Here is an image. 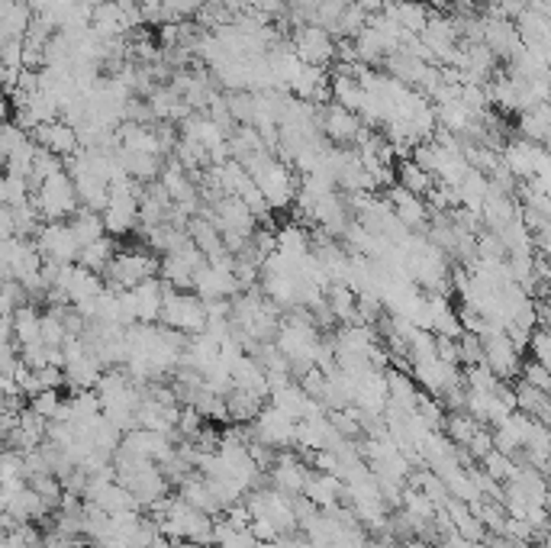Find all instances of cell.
I'll list each match as a JSON object with an SVG mask.
<instances>
[{"label":"cell","mask_w":551,"mask_h":548,"mask_svg":"<svg viewBox=\"0 0 551 548\" xmlns=\"http://www.w3.org/2000/svg\"><path fill=\"white\" fill-rule=\"evenodd\" d=\"M203 7H207V0H165L161 26L165 23H187V20H194Z\"/></svg>","instance_id":"ffe728a7"},{"label":"cell","mask_w":551,"mask_h":548,"mask_svg":"<svg viewBox=\"0 0 551 548\" xmlns=\"http://www.w3.org/2000/svg\"><path fill=\"white\" fill-rule=\"evenodd\" d=\"M32 242H36L39 255L46 258V265H78L81 252H84L68 223H42Z\"/></svg>","instance_id":"277c9868"},{"label":"cell","mask_w":551,"mask_h":548,"mask_svg":"<svg viewBox=\"0 0 551 548\" xmlns=\"http://www.w3.org/2000/svg\"><path fill=\"white\" fill-rule=\"evenodd\" d=\"M397 184L407 187V191L416 193V197H426V193L435 191V175L426 171L416 158H400L397 161Z\"/></svg>","instance_id":"2e32d148"},{"label":"cell","mask_w":551,"mask_h":548,"mask_svg":"<svg viewBox=\"0 0 551 548\" xmlns=\"http://www.w3.org/2000/svg\"><path fill=\"white\" fill-rule=\"evenodd\" d=\"M159 265H161V255H155L149 245L120 249L116 258H113V265L107 268L104 281L116 290H133L142 281H149V278H155V274H159Z\"/></svg>","instance_id":"3957f363"},{"label":"cell","mask_w":551,"mask_h":548,"mask_svg":"<svg viewBox=\"0 0 551 548\" xmlns=\"http://www.w3.org/2000/svg\"><path fill=\"white\" fill-rule=\"evenodd\" d=\"M116 252H120L116 249V239H113V235H104V239H97V242H90V245H84L78 265L90 268V271H97V274H107V268L113 265Z\"/></svg>","instance_id":"ac0fdd59"},{"label":"cell","mask_w":551,"mask_h":548,"mask_svg":"<svg viewBox=\"0 0 551 548\" xmlns=\"http://www.w3.org/2000/svg\"><path fill=\"white\" fill-rule=\"evenodd\" d=\"M248 432H252V442H262L274 451H284L290 445H297V419L288 416L284 410H278V407H264L262 416L248 426Z\"/></svg>","instance_id":"ba28073f"},{"label":"cell","mask_w":551,"mask_h":548,"mask_svg":"<svg viewBox=\"0 0 551 548\" xmlns=\"http://www.w3.org/2000/svg\"><path fill=\"white\" fill-rule=\"evenodd\" d=\"M520 136L526 142H536V145H548L551 142V104H536L529 107V110L520 113Z\"/></svg>","instance_id":"4fadbf2b"},{"label":"cell","mask_w":551,"mask_h":548,"mask_svg":"<svg viewBox=\"0 0 551 548\" xmlns=\"http://www.w3.org/2000/svg\"><path fill=\"white\" fill-rule=\"evenodd\" d=\"M264 400H268L264 394H255V390H239V387H236V390L226 397V407H229V423H236V426H252V423L262 416Z\"/></svg>","instance_id":"9a60e30c"},{"label":"cell","mask_w":551,"mask_h":548,"mask_svg":"<svg viewBox=\"0 0 551 548\" xmlns=\"http://www.w3.org/2000/svg\"><path fill=\"white\" fill-rule=\"evenodd\" d=\"M161 326H168L184 336H200L210 326V306L207 300H200L194 290H168L165 310H161Z\"/></svg>","instance_id":"7a4b0ae2"},{"label":"cell","mask_w":551,"mask_h":548,"mask_svg":"<svg viewBox=\"0 0 551 548\" xmlns=\"http://www.w3.org/2000/svg\"><path fill=\"white\" fill-rule=\"evenodd\" d=\"M432 64H426L419 56H413L409 48H400V52H393L391 58H387V64H383V72L391 74L393 81H400V84H407V88H423L426 74H429Z\"/></svg>","instance_id":"7c38bea8"},{"label":"cell","mask_w":551,"mask_h":548,"mask_svg":"<svg viewBox=\"0 0 551 548\" xmlns=\"http://www.w3.org/2000/svg\"><path fill=\"white\" fill-rule=\"evenodd\" d=\"M316 123H320L323 136L329 139V145H358L361 133H365V120L361 113L345 110L342 104H323L320 113H316Z\"/></svg>","instance_id":"52a82bcc"},{"label":"cell","mask_w":551,"mask_h":548,"mask_svg":"<svg viewBox=\"0 0 551 548\" xmlns=\"http://www.w3.org/2000/svg\"><path fill=\"white\" fill-rule=\"evenodd\" d=\"M213 548H258V535L252 526H248V529H239V526L226 523V519H216Z\"/></svg>","instance_id":"d6986e66"},{"label":"cell","mask_w":551,"mask_h":548,"mask_svg":"<svg viewBox=\"0 0 551 548\" xmlns=\"http://www.w3.org/2000/svg\"><path fill=\"white\" fill-rule=\"evenodd\" d=\"M529 10H536V13L542 16H551V0H526Z\"/></svg>","instance_id":"603a6c76"},{"label":"cell","mask_w":551,"mask_h":548,"mask_svg":"<svg viewBox=\"0 0 551 548\" xmlns=\"http://www.w3.org/2000/svg\"><path fill=\"white\" fill-rule=\"evenodd\" d=\"M313 471L300 458H294L290 451H278V458L271 465V487H278L288 497H304L306 484H310Z\"/></svg>","instance_id":"30bf717a"},{"label":"cell","mask_w":551,"mask_h":548,"mask_svg":"<svg viewBox=\"0 0 551 548\" xmlns=\"http://www.w3.org/2000/svg\"><path fill=\"white\" fill-rule=\"evenodd\" d=\"M32 7L26 0H4V16H0V32L4 39H26L32 30Z\"/></svg>","instance_id":"5bb4252c"},{"label":"cell","mask_w":551,"mask_h":548,"mask_svg":"<svg viewBox=\"0 0 551 548\" xmlns=\"http://www.w3.org/2000/svg\"><path fill=\"white\" fill-rule=\"evenodd\" d=\"M207 265V255L194 245V239L181 249L168 252V255H161V265H159V278L165 284H171L175 290H191L194 287V278L200 274V268Z\"/></svg>","instance_id":"8992f818"},{"label":"cell","mask_w":551,"mask_h":548,"mask_svg":"<svg viewBox=\"0 0 551 548\" xmlns=\"http://www.w3.org/2000/svg\"><path fill=\"white\" fill-rule=\"evenodd\" d=\"M32 203L42 213L46 223H68L81 210V197L78 187H74V177L68 171H58V175L46 177L36 193H32Z\"/></svg>","instance_id":"6da1fadb"},{"label":"cell","mask_w":551,"mask_h":548,"mask_svg":"<svg viewBox=\"0 0 551 548\" xmlns=\"http://www.w3.org/2000/svg\"><path fill=\"white\" fill-rule=\"evenodd\" d=\"M26 4H30L32 13H36V16H42V13H56V10L62 7L58 0H26Z\"/></svg>","instance_id":"7402d4cb"},{"label":"cell","mask_w":551,"mask_h":548,"mask_svg":"<svg viewBox=\"0 0 551 548\" xmlns=\"http://www.w3.org/2000/svg\"><path fill=\"white\" fill-rule=\"evenodd\" d=\"M65 407V397L58 394V390H39L36 397H30V410L32 413H39L42 419H58V413H62Z\"/></svg>","instance_id":"44dd1931"},{"label":"cell","mask_w":551,"mask_h":548,"mask_svg":"<svg viewBox=\"0 0 551 548\" xmlns=\"http://www.w3.org/2000/svg\"><path fill=\"white\" fill-rule=\"evenodd\" d=\"M387 201H391L393 213H397L400 223L407 226L409 233H423L426 223H429V217H432L426 197H416V193H409L407 187L393 184L391 191H387Z\"/></svg>","instance_id":"8fae6325"},{"label":"cell","mask_w":551,"mask_h":548,"mask_svg":"<svg viewBox=\"0 0 551 548\" xmlns=\"http://www.w3.org/2000/svg\"><path fill=\"white\" fill-rule=\"evenodd\" d=\"M68 226L74 229V235H78L81 245H90V242L104 239V235H107L104 213H97V210H88V207H81L78 213L68 219Z\"/></svg>","instance_id":"e0dca14e"},{"label":"cell","mask_w":551,"mask_h":548,"mask_svg":"<svg viewBox=\"0 0 551 548\" xmlns=\"http://www.w3.org/2000/svg\"><path fill=\"white\" fill-rule=\"evenodd\" d=\"M32 142L46 149L52 155H62V158H72V155L81 152V136L78 129L72 126L68 120H52V123H42L30 133Z\"/></svg>","instance_id":"9c48e42d"},{"label":"cell","mask_w":551,"mask_h":548,"mask_svg":"<svg viewBox=\"0 0 551 548\" xmlns=\"http://www.w3.org/2000/svg\"><path fill=\"white\" fill-rule=\"evenodd\" d=\"M336 36L316 23L297 26L290 32V46H294L297 58L304 64H316V68H332L336 62Z\"/></svg>","instance_id":"5b68a950"}]
</instances>
